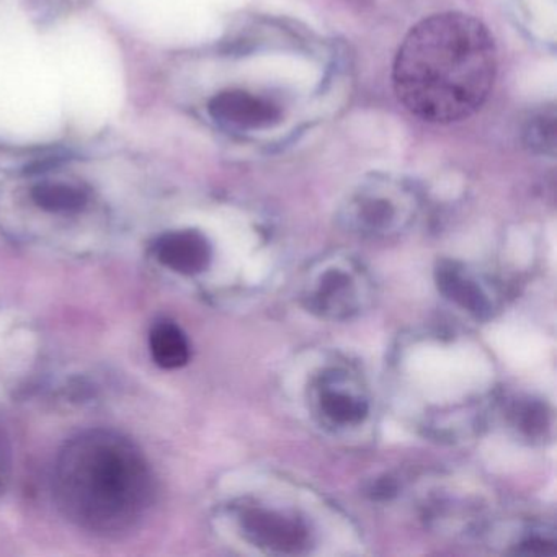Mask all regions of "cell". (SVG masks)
Listing matches in <instances>:
<instances>
[{"instance_id":"obj_1","label":"cell","mask_w":557,"mask_h":557,"mask_svg":"<svg viewBox=\"0 0 557 557\" xmlns=\"http://www.w3.org/2000/svg\"><path fill=\"white\" fill-rule=\"evenodd\" d=\"M497 48L482 22L443 12L406 35L393 66V86L407 112L449 125L474 115L491 96Z\"/></svg>"},{"instance_id":"obj_2","label":"cell","mask_w":557,"mask_h":557,"mask_svg":"<svg viewBox=\"0 0 557 557\" xmlns=\"http://www.w3.org/2000/svg\"><path fill=\"white\" fill-rule=\"evenodd\" d=\"M54 494L77 527L99 534L132 530L154 502L156 482L141 449L112 430H89L61 449Z\"/></svg>"},{"instance_id":"obj_3","label":"cell","mask_w":557,"mask_h":557,"mask_svg":"<svg viewBox=\"0 0 557 557\" xmlns=\"http://www.w3.org/2000/svg\"><path fill=\"white\" fill-rule=\"evenodd\" d=\"M374 296L373 280L363 263L347 253H332L312 263L301 285V302L327 321L361 314Z\"/></svg>"},{"instance_id":"obj_4","label":"cell","mask_w":557,"mask_h":557,"mask_svg":"<svg viewBox=\"0 0 557 557\" xmlns=\"http://www.w3.org/2000/svg\"><path fill=\"white\" fill-rule=\"evenodd\" d=\"M233 513L244 541L263 553L299 556L314 544L306 518L289 508L244 500L234 505Z\"/></svg>"},{"instance_id":"obj_5","label":"cell","mask_w":557,"mask_h":557,"mask_svg":"<svg viewBox=\"0 0 557 557\" xmlns=\"http://www.w3.org/2000/svg\"><path fill=\"white\" fill-rule=\"evenodd\" d=\"M312 412L322 426L332 432H347L367 422L370 397L358 374L344 367L319 371L309 387Z\"/></svg>"},{"instance_id":"obj_6","label":"cell","mask_w":557,"mask_h":557,"mask_svg":"<svg viewBox=\"0 0 557 557\" xmlns=\"http://www.w3.org/2000/svg\"><path fill=\"white\" fill-rule=\"evenodd\" d=\"M412 210L410 197L400 190L368 188L348 203L344 223L351 233L381 239L406 230L412 220Z\"/></svg>"},{"instance_id":"obj_7","label":"cell","mask_w":557,"mask_h":557,"mask_svg":"<svg viewBox=\"0 0 557 557\" xmlns=\"http://www.w3.org/2000/svg\"><path fill=\"white\" fill-rule=\"evenodd\" d=\"M435 283L451 305L479 321H487L497 309V293L487 280L458 260H440L435 267Z\"/></svg>"},{"instance_id":"obj_8","label":"cell","mask_w":557,"mask_h":557,"mask_svg":"<svg viewBox=\"0 0 557 557\" xmlns=\"http://www.w3.org/2000/svg\"><path fill=\"white\" fill-rule=\"evenodd\" d=\"M156 257L181 275H198L210 267L213 249L205 234L195 230L172 231L159 237Z\"/></svg>"},{"instance_id":"obj_9","label":"cell","mask_w":557,"mask_h":557,"mask_svg":"<svg viewBox=\"0 0 557 557\" xmlns=\"http://www.w3.org/2000/svg\"><path fill=\"white\" fill-rule=\"evenodd\" d=\"M210 113L216 122L239 129L263 128L278 119L272 103L240 90L218 94L210 102Z\"/></svg>"},{"instance_id":"obj_10","label":"cell","mask_w":557,"mask_h":557,"mask_svg":"<svg viewBox=\"0 0 557 557\" xmlns=\"http://www.w3.org/2000/svg\"><path fill=\"white\" fill-rule=\"evenodd\" d=\"M505 419L521 438L530 442L547 438L553 430L549 407L533 397H515L510 403H505Z\"/></svg>"},{"instance_id":"obj_11","label":"cell","mask_w":557,"mask_h":557,"mask_svg":"<svg viewBox=\"0 0 557 557\" xmlns=\"http://www.w3.org/2000/svg\"><path fill=\"white\" fill-rule=\"evenodd\" d=\"M149 345L156 363L164 370H177L190 360L187 335L175 322H158L149 334Z\"/></svg>"},{"instance_id":"obj_12","label":"cell","mask_w":557,"mask_h":557,"mask_svg":"<svg viewBox=\"0 0 557 557\" xmlns=\"http://www.w3.org/2000/svg\"><path fill=\"white\" fill-rule=\"evenodd\" d=\"M35 203L51 213H71L86 207L87 194L83 188L67 184H41L32 191Z\"/></svg>"}]
</instances>
